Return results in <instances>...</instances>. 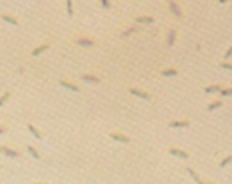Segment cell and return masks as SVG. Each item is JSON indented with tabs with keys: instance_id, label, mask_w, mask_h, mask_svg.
<instances>
[{
	"instance_id": "14",
	"label": "cell",
	"mask_w": 232,
	"mask_h": 184,
	"mask_svg": "<svg viewBox=\"0 0 232 184\" xmlns=\"http://www.w3.org/2000/svg\"><path fill=\"white\" fill-rule=\"evenodd\" d=\"M2 20H4V21H7V23H11V25H18V20H16V18H11V16H2Z\"/></svg>"
},
{
	"instance_id": "27",
	"label": "cell",
	"mask_w": 232,
	"mask_h": 184,
	"mask_svg": "<svg viewBox=\"0 0 232 184\" xmlns=\"http://www.w3.org/2000/svg\"><path fill=\"white\" fill-rule=\"evenodd\" d=\"M0 152H4V147H0Z\"/></svg>"
},
{
	"instance_id": "9",
	"label": "cell",
	"mask_w": 232,
	"mask_h": 184,
	"mask_svg": "<svg viewBox=\"0 0 232 184\" xmlns=\"http://www.w3.org/2000/svg\"><path fill=\"white\" fill-rule=\"evenodd\" d=\"M76 43H78V44H82V46H94V41H90V39H85V37L78 39Z\"/></svg>"
},
{
	"instance_id": "28",
	"label": "cell",
	"mask_w": 232,
	"mask_h": 184,
	"mask_svg": "<svg viewBox=\"0 0 232 184\" xmlns=\"http://www.w3.org/2000/svg\"><path fill=\"white\" fill-rule=\"evenodd\" d=\"M220 2H229V0H220Z\"/></svg>"
},
{
	"instance_id": "2",
	"label": "cell",
	"mask_w": 232,
	"mask_h": 184,
	"mask_svg": "<svg viewBox=\"0 0 232 184\" xmlns=\"http://www.w3.org/2000/svg\"><path fill=\"white\" fill-rule=\"evenodd\" d=\"M168 7H170V11H172V13H174L177 18H181V16H182V11L179 9V6L174 2V0H170V2H168Z\"/></svg>"
},
{
	"instance_id": "12",
	"label": "cell",
	"mask_w": 232,
	"mask_h": 184,
	"mask_svg": "<svg viewBox=\"0 0 232 184\" xmlns=\"http://www.w3.org/2000/svg\"><path fill=\"white\" fill-rule=\"evenodd\" d=\"M136 21H138V23H152L154 20H152V18H149V16H138V18H136Z\"/></svg>"
},
{
	"instance_id": "11",
	"label": "cell",
	"mask_w": 232,
	"mask_h": 184,
	"mask_svg": "<svg viewBox=\"0 0 232 184\" xmlns=\"http://www.w3.org/2000/svg\"><path fill=\"white\" fill-rule=\"evenodd\" d=\"M29 131H30V133H32V135L37 138V140H41V138H43V135H41V133H39V131H37V129L32 126V124H29Z\"/></svg>"
},
{
	"instance_id": "5",
	"label": "cell",
	"mask_w": 232,
	"mask_h": 184,
	"mask_svg": "<svg viewBox=\"0 0 232 184\" xmlns=\"http://www.w3.org/2000/svg\"><path fill=\"white\" fill-rule=\"evenodd\" d=\"M190 122L188 121H177V122H170V128H188Z\"/></svg>"
},
{
	"instance_id": "7",
	"label": "cell",
	"mask_w": 232,
	"mask_h": 184,
	"mask_svg": "<svg viewBox=\"0 0 232 184\" xmlns=\"http://www.w3.org/2000/svg\"><path fill=\"white\" fill-rule=\"evenodd\" d=\"M4 152H6L9 158H18V156H20L18 151H13V149H9V147H4Z\"/></svg>"
},
{
	"instance_id": "20",
	"label": "cell",
	"mask_w": 232,
	"mask_h": 184,
	"mask_svg": "<svg viewBox=\"0 0 232 184\" xmlns=\"http://www.w3.org/2000/svg\"><path fill=\"white\" fill-rule=\"evenodd\" d=\"M220 89H222L220 85H213V87H207V89H205V92H218Z\"/></svg>"
},
{
	"instance_id": "18",
	"label": "cell",
	"mask_w": 232,
	"mask_h": 184,
	"mask_svg": "<svg viewBox=\"0 0 232 184\" xmlns=\"http://www.w3.org/2000/svg\"><path fill=\"white\" fill-rule=\"evenodd\" d=\"M174 39H175V30H170V34H168V44L170 46L174 44Z\"/></svg>"
},
{
	"instance_id": "22",
	"label": "cell",
	"mask_w": 232,
	"mask_h": 184,
	"mask_svg": "<svg viewBox=\"0 0 232 184\" xmlns=\"http://www.w3.org/2000/svg\"><path fill=\"white\" fill-rule=\"evenodd\" d=\"M222 90V96H230L232 94V89L230 87H227V89H220Z\"/></svg>"
},
{
	"instance_id": "17",
	"label": "cell",
	"mask_w": 232,
	"mask_h": 184,
	"mask_svg": "<svg viewBox=\"0 0 232 184\" xmlns=\"http://www.w3.org/2000/svg\"><path fill=\"white\" fill-rule=\"evenodd\" d=\"M67 14L73 16V0H67Z\"/></svg>"
},
{
	"instance_id": "21",
	"label": "cell",
	"mask_w": 232,
	"mask_h": 184,
	"mask_svg": "<svg viewBox=\"0 0 232 184\" xmlns=\"http://www.w3.org/2000/svg\"><path fill=\"white\" fill-rule=\"evenodd\" d=\"M9 98H11V94H9V92H6V94H4L2 98H0V106H2V105H4V103L9 99Z\"/></svg>"
},
{
	"instance_id": "25",
	"label": "cell",
	"mask_w": 232,
	"mask_h": 184,
	"mask_svg": "<svg viewBox=\"0 0 232 184\" xmlns=\"http://www.w3.org/2000/svg\"><path fill=\"white\" fill-rule=\"evenodd\" d=\"M222 67H225V69H232V66H230L229 62H223V64H222Z\"/></svg>"
},
{
	"instance_id": "15",
	"label": "cell",
	"mask_w": 232,
	"mask_h": 184,
	"mask_svg": "<svg viewBox=\"0 0 232 184\" xmlns=\"http://www.w3.org/2000/svg\"><path fill=\"white\" fill-rule=\"evenodd\" d=\"M186 170H188V174H190V175H191V177H193V179H195L197 182H202V181H200V177H198V175L195 174V170H193V168H186Z\"/></svg>"
},
{
	"instance_id": "10",
	"label": "cell",
	"mask_w": 232,
	"mask_h": 184,
	"mask_svg": "<svg viewBox=\"0 0 232 184\" xmlns=\"http://www.w3.org/2000/svg\"><path fill=\"white\" fill-rule=\"evenodd\" d=\"M60 85H64L66 89H71V90H75V92H78L80 89L76 87V85H73V83H69V82H64V80H60Z\"/></svg>"
},
{
	"instance_id": "19",
	"label": "cell",
	"mask_w": 232,
	"mask_h": 184,
	"mask_svg": "<svg viewBox=\"0 0 232 184\" xmlns=\"http://www.w3.org/2000/svg\"><path fill=\"white\" fill-rule=\"evenodd\" d=\"M29 152H30V154H32V156H34L36 159H39V158H41V156H39V152H37V151L34 149V147H30V145H29Z\"/></svg>"
},
{
	"instance_id": "26",
	"label": "cell",
	"mask_w": 232,
	"mask_h": 184,
	"mask_svg": "<svg viewBox=\"0 0 232 184\" xmlns=\"http://www.w3.org/2000/svg\"><path fill=\"white\" fill-rule=\"evenodd\" d=\"M4 131H6V128H0V135H2V133H4Z\"/></svg>"
},
{
	"instance_id": "13",
	"label": "cell",
	"mask_w": 232,
	"mask_h": 184,
	"mask_svg": "<svg viewBox=\"0 0 232 184\" xmlns=\"http://www.w3.org/2000/svg\"><path fill=\"white\" fill-rule=\"evenodd\" d=\"M161 75H163V76H175L177 71H175V69H165V71H161Z\"/></svg>"
},
{
	"instance_id": "4",
	"label": "cell",
	"mask_w": 232,
	"mask_h": 184,
	"mask_svg": "<svg viewBox=\"0 0 232 184\" xmlns=\"http://www.w3.org/2000/svg\"><path fill=\"white\" fill-rule=\"evenodd\" d=\"M82 80L83 82H90V83H99V78L98 76H92V75H83Z\"/></svg>"
},
{
	"instance_id": "23",
	"label": "cell",
	"mask_w": 232,
	"mask_h": 184,
	"mask_svg": "<svg viewBox=\"0 0 232 184\" xmlns=\"http://www.w3.org/2000/svg\"><path fill=\"white\" fill-rule=\"evenodd\" d=\"M229 163H230V156H227V158H225V159L222 161V163H220V167H227Z\"/></svg>"
},
{
	"instance_id": "16",
	"label": "cell",
	"mask_w": 232,
	"mask_h": 184,
	"mask_svg": "<svg viewBox=\"0 0 232 184\" xmlns=\"http://www.w3.org/2000/svg\"><path fill=\"white\" fill-rule=\"evenodd\" d=\"M218 106H222V101H215V103H211L209 106H207V110L213 112V110H215V108H218Z\"/></svg>"
},
{
	"instance_id": "24",
	"label": "cell",
	"mask_w": 232,
	"mask_h": 184,
	"mask_svg": "<svg viewBox=\"0 0 232 184\" xmlns=\"http://www.w3.org/2000/svg\"><path fill=\"white\" fill-rule=\"evenodd\" d=\"M101 4H103L105 9H110V6H112V4H110V0H101Z\"/></svg>"
},
{
	"instance_id": "6",
	"label": "cell",
	"mask_w": 232,
	"mask_h": 184,
	"mask_svg": "<svg viewBox=\"0 0 232 184\" xmlns=\"http://www.w3.org/2000/svg\"><path fill=\"white\" fill-rule=\"evenodd\" d=\"M170 154H172V156H177V158H184V159L188 158L186 152H184V151H179V149H170Z\"/></svg>"
},
{
	"instance_id": "1",
	"label": "cell",
	"mask_w": 232,
	"mask_h": 184,
	"mask_svg": "<svg viewBox=\"0 0 232 184\" xmlns=\"http://www.w3.org/2000/svg\"><path fill=\"white\" fill-rule=\"evenodd\" d=\"M131 94L142 98V99H151V96L147 94V92H145V90H140V89H131Z\"/></svg>"
},
{
	"instance_id": "3",
	"label": "cell",
	"mask_w": 232,
	"mask_h": 184,
	"mask_svg": "<svg viewBox=\"0 0 232 184\" xmlns=\"http://www.w3.org/2000/svg\"><path fill=\"white\" fill-rule=\"evenodd\" d=\"M110 138H113V140H117V142H122V144H128V142H129V138H128V136L119 135V133H112Z\"/></svg>"
},
{
	"instance_id": "8",
	"label": "cell",
	"mask_w": 232,
	"mask_h": 184,
	"mask_svg": "<svg viewBox=\"0 0 232 184\" xmlns=\"http://www.w3.org/2000/svg\"><path fill=\"white\" fill-rule=\"evenodd\" d=\"M44 50H48V44H41V46H37V48H36V50L32 52V55L36 57V55H39V53H43Z\"/></svg>"
}]
</instances>
